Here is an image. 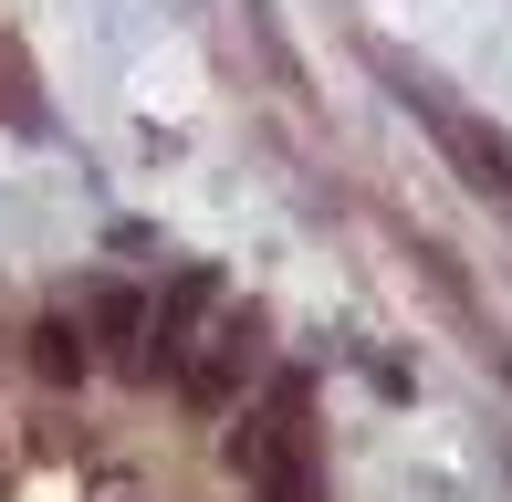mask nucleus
Listing matches in <instances>:
<instances>
[{
	"mask_svg": "<svg viewBox=\"0 0 512 502\" xmlns=\"http://www.w3.org/2000/svg\"><path fill=\"white\" fill-rule=\"evenodd\" d=\"M304 398H314V377H283L262 419H241V429H230V461H241V482L262 492V502H314V440H304Z\"/></svg>",
	"mask_w": 512,
	"mask_h": 502,
	"instance_id": "1",
	"label": "nucleus"
},
{
	"mask_svg": "<svg viewBox=\"0 0 512 502\" xmlns=\"http://www.w3.org/2000/svg\"><path fill=\"white\" fill-rule=\"evenodd\" d=\"M387 74H398V63H387ZM398 95H408V116L439 136V157H450V168H460V178H471V189L512 220V136H492L471 105H450L439 84H418V74H398Z\"/></svg>",
	"mask_w": 512,
	"mask_h": 502,
	"instance_id": "2",
	"label": "nucleus"
},
{
	"mask_svg": "<svg viewBox=\"0 0 512 502\" xmlns=\"http://www.w3.org/2000/svg\"><path fill=\"white\" fill-rule=\"evenodd\" d=\"M241 377H251V314H241V325H220V335H209V356L178 367V398H189L199 419H220V408L241 398Z\"/></svg>",
	"mask_w": 512,
	"mask_h": 502,
	"instance_id": "3",
	"label": "nucleus"
},
{
	"mask_svg": "<svg viewBox=\"0 0 512 502\" xmlns=\"http://www.w3.org/2000/svg\"><path fill=\"white\" fill-rule=\"evenodd\" d=\"M32 377H53V387L84 377V325H74V314H42V325H32Z\"/></svg>",
	"mask_w": 512,
	"mask_h": 502,
	"instance_id": "4",
	"label": "nucleus"
},
{
	"mask_svg": "<svg viewBox=\"0 0 512 502\" xmlns=\"http://www.w3.org/2000/svg\"><path fill=\"white\" fill-rule=\"evenodd\" d=\"M95 335H105V346H136V335H147V304H136L126 283H105L95 293Z\"/></svg>",
	"mask_w": 512,
	"mask_h": 502,
	"instance_id": "5",
	"label": "nucleus"
}]
</instances>
